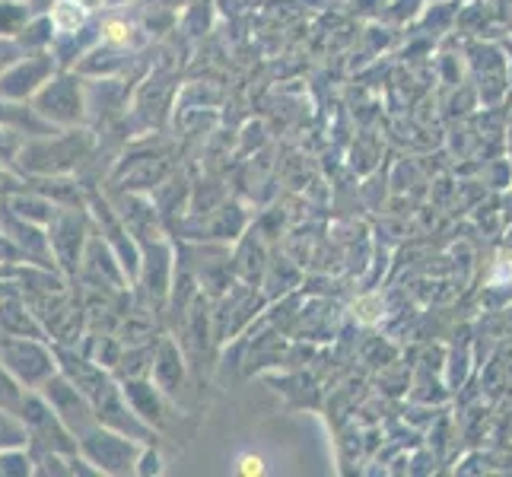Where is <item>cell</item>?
<instances>
[{
    "label": "cell",
    "mask_w": 512,
    "mask_h": 477,
    "mask_svg": "<svg viewBox=\"0 0 512 477\" xmlns=\"http://www.w3.org/2000/svg\"><path fill=\"white\" fill-rule=\"evenodd\" d=\"M109 39H125V32H121V26H109Z\"/></svg>",
    "instance_id": "obj_1"
},
{
    "label": "cell",
    "mask_w": 512,
    "mask_h": 477,
    "mask_svg": "<svg viewBox=\"0 0 512 477\" xmlns=\"http://www.w3.org/2000/svg\"><path fill=\"white\" fill-rule=\"evenodd\" d=\"M258 468H261V465L255 462V458H249V462H245V471H249V474H252V471H258Z\"/></svg>",
    "instance_id": "obj_2"
}]
</instances>
